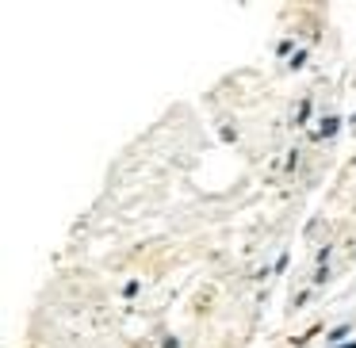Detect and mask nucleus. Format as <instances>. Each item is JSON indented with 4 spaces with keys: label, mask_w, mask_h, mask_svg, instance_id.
<instances>
[{
    "label": "nucleus",
    "mask_w": 356,
    "mask_h": 348,
    "mask_svg": "<svg viewBox=\"0 0 356 348\" xmlns=\"http://www.w3.org/2000/svg\"><path fill=\"white\" fill-rule=\"evenodd\" d=\"M333 131H341V119H325V123L318 126V138H325V134H333Z\"/></svg>",
    "instance_id": "1"
},
{
    "label": "nucleus",
    "mask_w": 356,
    "mask_h": 348,
    "mask_svg": "<svg viewBox=\"0 0 356 348\" xmlns=\"http://www.w3.org/2000/svg\"><path fill=\"white\" fill-rule=\"evenodd\" d=\"M330 337H333V345H337V340H345V337H348V325H341V329H333Z\"/></svg>",
    "instance_id": "2"
},
{
    "label": "nucleus",
    "mask_w": 356,
    "mask_h": 348,
    "mask_svg": "<svg viewBox=\"0 0 356 348\" xmlns=\"http://www.w3.org/2000/svg\"><path fill=\"white\" fill-rule=\"evenodd\" d=\"M341 348H356V340H353V345H341Z\"/></svg>",
    "instance_id": "3"
}]
</instances>
